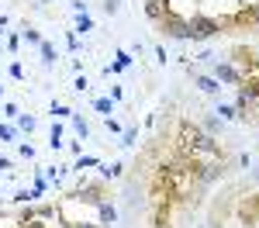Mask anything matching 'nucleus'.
Listing matches in <instances>:
<instances>
[{
  "instance_id": "nucleus-27",
  "label": "nucleus",
  "mask_w": 259,
  "mask_h": 228,
  "mask_svg": "<svg viewBox=\"0 0 259 228\" xmlns=\"http://www.w3.org/2000/svg\"><path fill=\"white\" fill-rule=\"evenodd\" d=\"M66 45H69V52H80V38H76V31L66 35Z\"/></svg>"
},
{
  "instance_id": "nucleus-32",
  "label": "nucleus",
  "mask_w": 259,
  "mask_h": 228,
  "mask_svg": "<svg viewBox=\"0 0 259 228\" xmlns=\"http://www.w3.org/2000/svg\"><path fill=\"white\" fill-rule=\"evenodd\" d=\"M11 76H14V80H24V69H21V62H11Z\"/></svg>"
},
{
  "instance_id": "nucleus-1",
  "label": "nucleus",
  "mask_w": 259,
  "mask_h": 228,
  "mask_svg": "<svg viewBox=\"0 0 259 228\" xmlns=\"http://www.w3.org/2000/svg\"><path fill=\"white\" fill-rule=\"evenodd\" d=\"M194 166V184L197 187H211L225 176V163H190Z\"/></svg>"
},
{
  "instance_id": "nucleus-35",
  "label": "nucleus",
  "mask_w": 259,
  "mask_h": 228,
  "mask_svg": "<svg viewBox=\"0 0 259 228\" xmlns=\"http://www.w3.org/2000/svg\"><path fill=\"white\" fill-rule=\"evenodd\" d=\"M7 45H11V52H18V45H21V35H7Z\"/></svg>"
},
{
  "instance_id": "nucleus-21",
  "label": "nucleus",
  "mask_w": 259,
  "mask_h": 228,
  "mask_svg": "<svg viewBox=\"0 0 259 228\" xmlns=\"http://www.w3.org/2000/svg\"><path fill=\"white\" fill-rule=\"evenodd\" d=\"M128 66H132V52H124V49H118V62H114V69H128Z\"/></svg>"
},
{
  "instance_id": "nucleus-22",
  "label": "nucleus",
  "mask_w": 259,
  "mask_h": 228,
  "mask_svg": "<svg viewBox=\"0 0 259 228\" xmlns=\"http://www.w3.org/2000/svg\"><path fill=\"white\" fill-rule=\"evenodd\" d=\"M90 166H100V159H97V156H80L73 169H90Z\"/></svg>"
},
{
  "instance_id": "nucleus-9",
  "label": "nucleus",
  "mask_w": 259,
  "mask_h": 228,
  "mask_svg": "<svg viewBox=\"0 0 259 228\" xmlns=\"http://www.w3.org/2000/svg\"><path fill=\"white\" fill-rule=\"evenodd\" d=\"M97 214H100V225H114V221H118V207L111 204V201H100Z\"/></svg>"
},
{
  "instance_id": "nucleus-38",
  "label": "nucleus",
  "mask_w": 259,
  "mask_h": 228,
  "mask_svg": "<svg viewBox=\"0 0 259 228\" xmlns=\"http://www.w3.org/2000/svg\"><path fill=\"white\" fill-rule=\"evenodd\" d=\"M11 166H14V163H11L7 156H0V169H11Z\"/></svg>"
},
{
  "instance_id": "nucleus-4",
  "label": "nucleus",
  "mask_w": 259,
  "mask_h": 228,
  "mask_svg": "<svg viewBox=\"0 0 259 228\" xmlns=\"http://www.w3.org/2000/svg\"><path fill=\"white\" fill-rule=\"evenodd\" d=\"M73 197H76V201H83V204H100V201H107V187L83 180V184L76 187V194H73Z\"/></svg>"
},
{
  "instance_id": "nucleus-26",
  "label": "nucleus",
  "mask_w": 259,
  "mask_h": 228,
  "mask_svg": "<svg viewBox=\"0 0 259 228\" xmlns=\"http://www.w3.org/2000/svg\"><path fill=\"white\" fill-rule=\"evenodd\" d=\"M100 7H104V11H107V14H118V11H121V0H104V4H100Z\"/></svg>"
},
{
  "instance_id": "nucleus-25",
  "label": "nucleus",
  "mask_w": 259,
  "mask_h": 228,
  "mask_svg": "<svg viewBox=\"0 0 259 228\" xmlns=\"http://www.w3.org/2000/svg\"><path fill=\"white\" fill-rule=\"evenodd\" d=\"M73 90H76V94H87V90H90V80H87V76H76V80H73Z\"/></svg>"
},
{
  "instance_id": "nucleus-23",
  "label": "nucleus",
  "mask_w": 259,
  "mask_h": 228,
  "mask_svg": "<svg viewBox=\"0 0 259 228\" xmlns=\"http://www.w3.org/2000/svg\"><path fill=\"white\" fill-rule=\"evenodd\" d=\"M18 139V128H11V124H0V142H14Z\"/></svg>"
},
{
  "instance_id": "nucleus-17",
  "label": "nucleus",
  "mask_w": 259,
  "mask_h": 228,
  "mask_svg": "<svg viewBox=\"0 0 259 228\" xmlns=\"http://www.w3.org/2000/svg\"><path fill=\"white\" fill-rule=\"evenodd\" d=\"M69 121H73V131H76L80 139H87V135H90V124L83 121V118H76V111H73V118H69Z\"/></svg>"
},
{
  "instance_id": "nucleus-10",
  "label": "nucleus",
  "mask_w": 259,
  "mask_h": 228,
  "mask_svg": "<svg viewBox=\"0 0 259 228\" xmlns=\"http://www.w3.org/2000/svg\"><path fill=\"white\" fill-rule=\"evenodd\" d=\"M194 86L204 90V94H218V90H221V83L214 80V76H194Z\"/></svg>"
},
{
  "instance_id": "nucleus-34",
  "label": "nucleus",
  "mask_w": 259,
  "mask_h": 228,
  "mask_svg": "<svg viewBox=\"0 0 259 228\" xmlns=\"http://www.w3.org/2000/svg\"><path fill=\"white\" fill-rule=\"evenodd\" d=\"M69 228H104V225H94V221H69Z\"/></svg>"
},
{
  "instance_id": "nucleus-14",
  "label": "nucleus",
  "mask_w": 259,
  "mask_h": 228,
  "mask_svg": "<svg viewBox=\"0 0 259 228\" xmlns=\"http://www.w3.org/2000/svg\"><path fill=\"white\" fill-rule=\"evenodd\" d=\"M121 169H124L121 163H100V173H104L107 180H118V176H121Z\"/></svg>"
},
{
  "instance_id": "nucleus-24",
  "label": "nucleus",
  "mask_w": 259,
  "mask_h": 228,
  "mask_svg": "<svg viewBox=\"0 0 259 228\" xmlns=\"http://www.w3.org/2000/svg\"><path fill=\"white\" fill-rule=\"evenodd\" d=\"M49 145H52V149H62V128L59 124H52V139H49Z\"/></svg>"
},
{
  "instance_id": "nucleus-18",
  "label": "nucleus",
  "mask_w": 259,
  "mask_h": 228,
  "mask_svg": "<svg viewBox=\"0 0 259 228\" xmlns=\"http://www.w3.org/2000/svg\"><path fill=\"white\" fill-rule=\"evenodd\" d=\"M35 197H38V190H18L11 201H14V204H28V201H35Z\"/></svg>"
},
{
  "instance_id": "nucleus-12",
  "label": "nucleus",
  "mask_w": 259,
  "mask_h": 228,
  "mask_svg": "<svg viewBox=\"0 0 259 228\" xmlns=\"http://www.w3.org/2000/svg\"><path fill=\"white\" fill-rule=\"evenodd\" d=\"M94 111H100L104 118H111V114H114V101H111V97H97V101H94Z\"/></svg>"
},
{
  "instance_id": "nucleus-5",
  "label": "nucleus",
  "mask_w": 259,
  "mask_h": 228,
  "mask_svg": "<svg viewBox=\"0 0 259 228\" xmlns=\"http://www.w3.org/2000/svg\"><path fill=\"white\" fill-rule=\"evenodd\" d=\"M214 80H218L221 86H239V83H242V73L228 59H221V62H214Z\"/></svg>"
},
{
  "instance_id": "nucleus-3",
  "label": "nucleus",
  "mask_w": 259,
  "mask_h": 228,
  "mask_svg": "<svg viewBox=\"0 0 259 228\" xmlns=\"http://www.w3.org/2000/svg\"><path fill=\"white\" fill-rule=\"evenodd\" d=\"M187 21H190V28H194V41L214 38V35L221 31V21L207 18V14H194V18H187Z\"/></svg>"
},
{
  "instance_id": "nucleus-36",
  "label": "nucleus",
  "mask_w": 259,
  "mask_h": 228,
  "mask_svg": "<svg viewBox=\"0 0 259 228\" xmlns=\"http://www.w3.org/2000/svg\"><path fill=\"white\" fill-rule=\"evenodd\" d=\"M104 124H107V131H121V124L114 118H104Z\"/></svg>"
},
{
  "instance_id": "nucleus-16",
  "label": "nucleus",
  "mask_w": 259,
  "mask_h": 228,
  "mask_svg": "<svg viewBox=\"0 0 259 228\" xmlns=\"http://www.w3.org/2000/svg\"><path fill=\"white\" fill-rule=\"evenodd\" d=\"M18 128H21V131H28V135H31V131L38 128V121H35L31 114H18Z\"/></svg>"
},
{
  "instance_id": "nucleus-8",
  "label": "nucleus",
  "mask_w": 259,
  "mask_h": 228,
  "mask_svg": "<svg viewBox=\"0 0 259 228\" xmlns=\"http://www.w3.org/2000/svg\"><path fill=\"white\" fill-rule=\"evenodd\" d=\"M152 228H169V201H156V214H152Z\"/></svg>"
},
{
  "instance_id": "nucleus-40",
  "label": "nucleus",
  "mask_w": 259,
  "mask_h": 228,
  "mask_svg": "<svg viewBox=\"0 0 259 228\" xmlns=\"http://www.w3.org/2000/svg\"><path fill=\"white\" fill-rule=\"evenodd\" d=\"M0 35H4V31H0Z\"/></svg>"
},
{
  "instance_id": "nucleus-2",
  "label": "nucleus",
  "mask_w": 259,
  "mask_h": 228,
  "mask_svg": "<svg viewBox=\"0 0 259 228\" xmlns=\"http://www.w3.org/2000/svg\"><path fill=\"white\" fill-rule=\"evenodd\" d=\"M159 28L166 31V38H194V28H190V21L187 18H177L173 11L159 21Z\"/></svg>"
},
{
  "instance_id": "nucleus-28",
  "label": "nucleus",
  "mask_w": 259,
  "mask_h": 228,
  "mask_svg": "<svg viewBox=\"0 0 259 228\" xmlns=\"http://www.w3.org/2000/svg\"><path fill=\"white\" fill-rule=\"evenodd\" d=\"M18 152L24 156V159H35V145H28V142H21V145H18Z\"/></svg>"
},
{
  "instance_id": "nucleus-7",
  "label": "nucleus",
  "mask_w": 259,
  "mask_h": 228,
  "mask_svg": "<svg viewBox=\"0 0 259 228\" xmlns=\"http://www.w3.org/2000/svg\"><path fill=\"white\" fill-rule=\"evenodd\" d=\"M166 14H169L166 0H145V18H149V21H156V24H159Z\"/></svg>"
},
{
  "instance_id": "nucleus-19",
  "label": "nucleus",
  "mask_w": 259,
  "mask_h": 228,
  "mask_svg": "<svg viewBox=\"0 0 259 228\" xmlns=\"http://www.w3.org/2000/svg\"><path fill=\"white\" fill-rule=\"evenodd\" d=\"M49 111H52V118H59V121H66V118H73V111H69L66 104H52Z\"/></svg>"
},
{
  "instance_id": "nucleus-13",
  "label": "nucleus",
  "mask_w": 259,
  "mask_h": 228,
  "mask_svg": "<svg viewBox=\"0 0 259 228\" xmlns=\"http://www.w3.org/2000/svg\"><path fill=\"white\" fill-rule=\"evenodd\" d=\"M76 35H87V31H94V18L90 14H76V28H73Z\"/></svg>"
},
{
  "instance_id": "nucleus-15",
  "label": "nucleus",
  "mask_w": 259,
  "mask_h": 228,
  "mask_svg": "<svg viewBox=\"0 0 259 228\" xmlns=\"http://www.w3.org/2000/svg\"><path fill=\"white\" fill-rule=\"evenodd\" d=\"M214 114H221L225 121H242V114L235 111V107H228V104H218V111H214Z\"/></svg>"
},
{
  "instance_id": "nucleus-37",
  "label": "nucleus",
  "mask_w": 259,
  "mask_h": 228,
  "mask_svg": "<svg viewBox=\"0 0 259 228\" xmlns=\"http://www.w3.org/2000/svg\"><path fill=\"white\" fill-rule=\"evenodd\" d=\"M252 24L259 28V4H252Z\"/></svg>"
},
{
  "instance_id": "nucleus-20",
  "label": "nucleus",
  "mask_w": 259,
  "mask_h": 228,
  "mask_svg": "<svg viewBox=\"0 0 259 228\" xmlns=\"http://www.w3.org/2000/svg\"><path fill=\"white\" fill-rule=\"evenodd\" d=\"M21 38H24V41H31V45H41V35L35 31V28H28V24L21 28Z\"/></svg>"
},
{
  "instance_id": "nucleus-6",
  "label": "nucleus",
  "mask_w": 259,
  "mask_h": 228,
  "mask_svg": "<svg viewBox=\"0 0 259 228\" xmlns=\"http://www.w3.org/2000/svg\"><path fill=\"white\" fill-rule=\"evenodd\" d=\"M239 218H242V225H256L259 221V194L245 197V201L239 204Z\"/></svg>"
},
{
  "instance_id": "nucleus-29",
  "label": "nucleus",
  "mask_w": 259,
  "mask_h": 228,
  "mask_svg": "<svg viewBox=\"0 0 259 228\" xmlns=\"http://www.w3.org/2000/svg\"><path fill=\"white\" fill-rule=\"evenodd\" d=\"M135 139H139V131H135V128H128V131H124V139H121V145H135Z\"/></svg>"
},
{
  "instance_id": "nucleus-30",
  "label": "nucleus",
  "mask_w": 259,
  "mask_h": 228,
  "mask_svg": "<svg viewBox=\"0 0 259 228\" xmlns=\"http://www.w3.org/2000/svg\"><path fill=\"white\" fill-rule=\"evenodd\" d=\"M4 114H7V118H14V121H18V114H21V111H18V104H4Z\"/></svg>"
},
{
  "instance_id": "nucleus-31",
  "label": "nucleus",
  "mask_w": 259,
  "mask_h": 228,
  "mask_svg": "<svg viewBox=\"0 0 259 228\" xmlns=\"http://www.w3.org/2000/svg\"><path fill=\"white\" fill-rule=\"evenodd\" d=\"M21 228H49L41 218H31V221H21Z\"/></svg>"
},
{
  "instance_id": "nucleus-33",
  "label": "nucleus",
  "mask_w": 259,
  "mask_h": 228,
  "mask_svg": "<svg viewBox=\"0 0 259 228\" xmlns=\"http://www.w3.org/2000/svg\"><path fill=\"white\" fill-rule=\"evenodd\" d=\"M69 7H73L76 14H87V4H83V0H69Z\"/></svg>"
},
{
  "instance_id": "nucleus-11",
  "label": "nucleus",
  "mask_w": 259,
  "mask_h": 228,
  "mask_svg": "<svg viewBox=\"0 0 259 228\" xmlns=\"http://www.w3.org/2000/svg\"><path fill=\"white\" fill-rule=\"evenodd\" d=\"M38 52H41V66H52V62H56V49H52V41H45V38H41Z\"/></svg>"
},
{
  "instance_id": "nucleus-39",
  "label": "nucleus",
  "mask_w": 259,
  "mask_h": 228,
  "mask_svg": "<svg viewBox=\"0 0 259 228\" xmlns=\"http://www.w3.org/2000/svg\"><path fill=\"white\" fill-rule=\"evenodd\" d=\"M256 59H259V52H256Z\"/></svg>"
}]
</instances>
